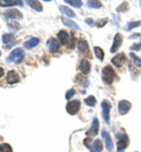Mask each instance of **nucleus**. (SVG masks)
Segmentation results:
<instances>
[{"label":"nucleus","instance_id":"f257e3e1","mask_svg":"<svg viewBox=\"0 0 141 152\" xmlns=\"http://www.w3.org/2000/svg\"><path fill=\"white\" fill-rule=\"evenodd\" d=\"M24 60V50L21 48H16L10 56L7 57V62H16V63H21Z\"/></svg>","mask_w":141,"mask_h":152},{"label":"nucleus","instance_id":"f03ea898","mask_svg":"<svg viewBox=\"0 0 141 152\" xmlns=\"http://www.w3.org/2000/svg\"><path fill=\"white\" fill-rule=\"evenodd\" d=\"M102 78H103V82L105 83H112L113 82V80L115 78V72L109 67V66H107V67H105L103 69H102Z\"/></svg>","mask_w":141,"mask_h":152},{"label":"nucleus","instance_id":"7ed1b4c3","mask_svg":"<svg viewBox=\"0 0 141 152\" xmlns=\"http://www.w3.org/2000/svg\"><path fill=\"white\" fill-rule=\"evenodd\" d=\"M118 139V152H123V150L128 146V137L125 133H117Z\"/></svg>","mask_w":141,"mask_h":152},{"label":"nucleus","instance_id":"20e7f679","mask_svg":"<svg viewBox=\"0 0 141 152\" xmlns=\"http://www.w3.org/2000/svg\"><path fill=\"white\" fill-rule=\"evenodd\" d=\"M80 101H78V99H74V101H71V102H68L67 103V105H66V110H67V113L71 115H75L78 111H79V109H80Z\"/></svg>","mask_w":141,"mask_h":152},{"label":"nucleus","instance_id":"39448f33","mask_svg":"<svg viewBox=\"0 0 141 152\" xmlns=\"http://www.w3.org/2000/svg\"><path fill=\"white\" fill-rule=\"evenodd\" d=\"M101 109H102V117L103 121L108 124L109 123V111H111V104L107 101H102L101 103Z\"/></svg>","mask_w":141,"mask_h":152},{"label":"nucleus","instance_id":"423d86ee","mask_svg":"<svg viewBox=\"0 0 141 152\" xmlns=\"http://www.w3.org/2000/svg\"><path fill=\"white\" fill-rule=\"evenodd\" d=\"M102 138H103V140H105V143H106V149H107L109 152L113 151L114 145H113L112 138H111V136L107 133V131H106V130H102Z\"/></svg>","mask_w":141,"mask_h":152},{"label":"nucleus","instance_id":"0eeeda50","mask_svg":"<svg viewBox=\"0 0 141 152\" xmlns=\"http://www.w3.org/2000/svg\"><path fill=\"white\" fill-rule=\"evenodd\" d=\"M118 108H119V113H120L121 115H126L129 111V109H131V103H129L128 101L122 99V101L119 102Z\"/></svg>","mask_w":141,"mask_h":152},{"label":"nucleus","instance_id":"6e6552de","mask_svg":"<svg viewBox=\"0 0 141 152\" xmlns=\"http://www.w3.org/2000/svg\"><path fill=\"white\" fill-rule=\"evenodd\" d=\"M5 18H10V19H21L22 14L17 10H8L5 12Z\"/></svg>","mask_w":141,"mask_h":152},{"label":"nucleus","instance_id":"1a4fd4ad","mask_svg":"<svg viewBox=\"0 0 141 152\" xmlns=\"http://www.w3.org/2000/svg\"><path fill=\"white\" fill-rule=\"evenodd\" d=\"M98 130H99V121H98L97 117H94L93 122H92V126L87 131V136H95L98 133Z\"/></svg>","mask_w":141,"mask_h":152},{"label":"nucleus","instance_id":"9d476101","mask_svg":"<svg viewBox=\"0 0 141 152\" xmlns=\"http://www.w3.org/2000/svg\"><path fill=\"white\" fill-rule=\"evenodd\" d=\"M6 81H7V83H10V84H13V83H17V82H19V81H20V77H19V75H18L17 73H14L13 70H11V72H8V73H7V76H6Z\"/></svg>","mask_w":141,"mask_h":152},{"label":"nucleus","instance_id":"9b49d317","mask_svg":"<svg viewBox=\"0 0 141 152\" xmlns=\"http://www.w3.org/2000/svg\"><path fill=\"white\" fill-rule=\"evenodd\" d=\"M121 42H122V37H121V34H117V35L114 37L113 46H112V48H111V52H112V53H115V52L119 49V47L121 46Z\"/></svg>","mask_w":141,"mask_h":152},{"label":"nucleus","instance_id":"f8f14e48","mask_svg":"<svg viewBox=\"0 0 141 152\" xmlns=\"http://www.w3.org/2000/svg\"><path fill=\"white\" fill-rule=\"evenodd\" d=\"M125 54H122V53H120V54H118L117 56H114L113 58H112V63L115 66V67H121L123 63H125Z\"/></svg>","mask_w":141,"mask_h":152},{"label":"nucleus","instance_id":"ddd939ff","mask_svg":"<svg viewBox=\"0 0 141 152\" xmlns=\"http://www.w3.org/2000/svg\"><path fill=\"white\" fill-rule=\"evenodd\" d=\"M22 6V1H19V0H6V1H2V0H0V6H5V7H7V6Z\"/></svg>","mask_w":141,"mask_h":152},{"label":"nucleus","instance_id":"4468645a","mask_svg":"<svg viewBox=\"0 0 141 152\" xmlns=\"http://www.w3.org/2000/svg\"><path fill=\"white\" fill-rule=\"evenodd\" d=\"M38 45H39V39L32 38V39H30V40H27L24 46H25V48L31 49V48H33V47H35V46H38Z\"/></svg>","mask_w":141,"mask_h":152},{"label":"nucleus","instance_id":"2eb2a0df","mask_svg":"<svg viewBox=\"0 0 141 152\" xmlns=\"http://www.w3.org/2000/svg\"><path fill=\"white\" fill-rule=\"evenodd\" d=\"M89 69H91V64H89V62L87 61V60H82L80 63V70L82 74H88L89 73Z\"/></svg>","mask_w":141,"mask_h":152},{"label":"nucleus","instance_id":"dca6fc26","mask_svg":"<svg viewBox=\"0 0 141 152\" xmlns=\"http://www.w3.org/2000/svg\"><path fill=\"white\" fill-rule=\"evenodd\" d=\"M59 47H60V41L59 40H57V39H51L49 40V50L51 52L59 50Z\"/></svg>","mask_w":141,"mask_h":152},{"label":"nucleus","instance_id":"f3484780","mask_svg":"<svg viewBox=\"0 0 141 152\" xmlns=\"http://www.w3.org/2000/svg\"><path fill=\"white\" fill-rule=\"evenodd\" d=\"M61 21L63 22V25L65 26H67V27H71L72 29H79V26L74 22V21H72L71 19H68V18H61Z\"/></svg>","mask_w":141,"mask_h":152},{"label":"nucleus","instance_id":"a211bd4d","mask_svg":"<svg viewBox=\"0 0 141 152\" xmlns=\"http://www.w3.org/2000/svg\"><path fill=\"white\" fill-rule=\"evenodd\" d=\"M58 38H59V41H61L62 43H66L67 41H69L71 35H69L66 31H60V32L58 33Z\"/></svg>","mask_w":141,"mask_h":152},{"label":"nucleus","instance_id":"6ab92c4d","mask_svg":"<svg viewBox=\"0 0 141 152\" xmlns=\"http://www.w3.org/2000/svg\"><path fill=\"white\" fill-rule=\"evenodd\" d=\"M32 8H34L35 11H38V12H41L42 11V6H41L40 1H32V0H27L26 1Z\"/></svg>","mask_w":141,"mask_h":152},{"label":"nucleus","instance_id":"aec40b11","mask_svg":"<svg viewBox=\"0 0 141 152\" xmlns=\"http://www.w3.org/2000/svg\"><path fill=\"white\" fill-rule=\"evenodd\" d=\"M92 150L94 152H101L102 151V142L100 139H95L92 144Z\"/></svg>","mask_w":141,"mask_h":152},{"label":"nucleus","instance_id":"412c9836","mask_svg":"<svg viewBox=\"0 0 141 152\" xmlns=\"http://www.w3.org/2000/svg\"><path fill=\"white\" fill-rule=\"evenodd\" d=\"M59 10H60V12H62L63 14H66L67 17H71V18H74V17H75V13H74L71 8H68V7H66V6H60Z\"/></svg>","mask_w":141,"mask_h":152},{"label":"nucleus","instance_id":"4be33fe9","mask_svg":"<svg viewBox=\"0 0 141 152\" xmlns=\"http://www.w3.org/2000/svg\"><path fill=\"white\" fill-rule=\"evenodd\" d=\"M78 48L81 53H86L88 50V43L87 41L85 40H79V43H78Z\"/></svg>","mask_w":141,"mask_h":152},{"label":"nucleus","instance_id":"5701e85b","mask_svg":"<svg viewBox=\"0 0 141 152\" xmlns=\"http://www.w3.org/2000/svg\"><path fill=\"white\" fill-rule=\"evenodd\" d=\"M87 5H88V7H92V8H100L101 7L100 1H95V0H88Z\"/></svg>","mask_w":141,"mask_h":152},{"label":"nucleus","instance_id":"b1692460","mask_svg":"<svg viewBox=\"0 0 141 152\" xmlns=\"http://www.w3.org/2000/svg\"><path fill=\"white\" fill-rule=\"evenodd\" d=\"M94 53H95V56L98 57L99 60H103L105 54H103V52H102L101 48H99V47H94Z\"/></svg>","mask_w":141,"mask_h":152},{"label":"nucleus","instance_id":"393cba45","mask_svg":"<svg viewBox=\"0 0 141 152\" xmlns=\"http://www.w3.org/2000/svg\"><path fill=\"white\" fill-rule=\"evenodd\" d=\"M65 2L71 5V6H73V7H81V5H82V2L80 0H66Z\"/></svg>","mask_w":141,"mask_h":152},{"label":"nucleus","instance_id":"a878e982","mask_svg":"<svg viewBox=\"0 0 141 152\" xmlns=\"http://www.w3.org/2000/svg\"><path fill=\"white\" fill-rule=\"evenodd\" d=\"M85 103H86L87 105H89V107H94V105H95V103H97V101H95V97H93V96H89V97H87V98L85 99Z\"/></svg>","mask_w":141,"mask_h":152},{"label":"nucleus","instance_id":"bb28decb","mask_svg":"<svg viewBox=\"0 0 141 152\" xmlns=\"http://www.w3.org/2000/svg\"><path fill=\"white\" fill-rule=\"evenodd\" d=\"M13 39H14V34H13V33H11V34H4V35H2V41H4V43L11 42Z\"/></svg>","mask_w":141,"mask_h":152},{"label":"nucleus","instance_id":"cd10ccee","mask_svg":"<svg viewBox=\"0 0 141 152\" xmlns=\"http://www.w3.org/2000/svg\"><path fill=\"white\" fill-rule=\"evenodd\" d=\"M0 151L1 152H12V148H11L10 144L4 143V144L0 145Z\"/></svg>","mask_w":141,"mask_h":152},{"label":"nucleus","instance_id":"c85d7f7f","mask_svg":"<svg viewBox=\"0 0 141 152\" xmlns=\"http://www.w3.org/2000/svg\"><path fill=\"white\" fill-rule=\"evenodd\" d=\"M129 56L132 57L133 60H134V63L138 66V67H141V60H140V57H138L135 54H133V53H131L129 54Z\"/></svg>","mask_w":141,"mask_h":152},{"label":"nucleus","instance_id":"c756f323","mask_svg":"<svg viewBox=\"0 0 141 152\" xmlns=\"http://www.w3.org/2000/svg\"><path fill=\"white\" fill-rule=\"evenodd\" d=\"M141 22L140 21H137V22H131V23H128V26H127V31H131L132 28H134V27H137V26H140Z\"/></svg>","mask_w":141,"mask_h":152},{"label":"nucleus","instance_id":"7c9ffc66","mask_svg":"<svg viewBox=\"0 0 141 152\" xmlns=\"http://www.w3.org/2000/svg\"><path fill=\"white\" fill-rule=\"evenodd\" d=\"M107 22H108V20H107V19L98 20V21H97V26H98V27H103V26H105Z\"/></svg>","mask_w":141,"mask_h":152},{"label":"nucleus","instance_id":"2f4dec72","mask_svg":"<svg viewBox=\"0 0 141 152\" xmlns=\"http://www.w3.org/2000/svg\"><path fill=\"white\" fill-rule=\"evenodd\" d=\"M74 94H75V90H74V89L68 90V91L66 93V98H67V99H71V97H73Z\"/></svg>","mask_w":141,"mask_h":152},{"label":"nucleus","instance_id":"473e14b6","mask_svg":"<svg viewBox=\"0 0 141 152\" xmlns=\"http://www.w3.org/2000/svg\"><path fill=\"white\" fill-rule=\"evenodd\" d=\"M131 49H132V50H140L141 43H139V45H133V46L131 47Z\"/></svg>","mask_w":141,"mask_h":152},{"label":"nucleus","instance_id":"72a5a7b5","mask_svg":"<svg viewBox=\"0 0 141 152\" xmlns=\"http://www.w3.org/2000/svg\"><path fill=\"white\" fill-rule=\"evenodd\" d=\"M127 8V4L126 2H123L122 5H121L120 7H118V12H120V11H123V10H126Z\"/></svg>","mask_w":141,"mask_h":152},{"label":"nucleus","instance_id":"f704fd0d","mask_svg":"<svg viewBox=\"0 0 141 152\" xmlns=\"http://www.w3.org/2000/svg\"><path fill=\"white\" fill-rule=\"evenodd\" d=\"M69 47L73 48L74 47V38H71V43H69Z\"/></svg>","mask_w":141,"mask_h":152},{"label":"nucleus","instance_id":"c9c22d12","mask_svg":"<svg viewBox=\"0 0 141 152\" xmlns=\"http://www.w3.org/2000/svg\"><path fill=\"white\" fill-rule=\"evenodd\" d=\"M86 22H87L88 25H93V20L92 19H86Z\"/></svg>","mask_w":141,"mask_h":152},{"label":"nucleus","instance_id":"e433bc0d","mask_svg":"<svg viewBox=\"0 0 141 152\" xmlns=\"http://www.w3.org/2000/svg\"><path fill=\"white\" fill-rule=\"evenodd\" d=\"M4 73H5V72H4V69H2L1 67H0V77H1V76L4 75Z\"/></svg>","mask_w":141,"mask_h":152},{"label":"nucleus","instance_id":"4c0bfd02","mask_svg":"<svg viewBox=\"0 0 141 152\" xmlns=\"http://www.w3.org/2000/svg\"><path fill=\"white\" fill-rule=\"evenodd\" d=\"M0 56H1V52H0Z\"/></svg>","mask_w":141,"mask_h":152}]
</instances>
